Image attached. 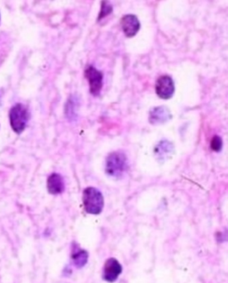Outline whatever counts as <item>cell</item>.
<instances>
[{"mask_svg":"<svg viewBox=\"0 0 228 283\" xmlns=\"http://www.w3.org/2000/svg\"><path fill=\"white\" fill-rule=\"evenodd\" d=\"M83 205L86 212L91 214H99L103 211L104 201L99 190L95 187H87L83 192Z\"/></svg>","mask_w":228,"mask_h":283,"instance_id":"1","label":"cell"},{"mask_svg":"<svg viewBox=\"0 0 228 283\" xmlns=\"http://www.w3.org/2000/svg\"><path fill=\"white\" fill-rule=\"evenodd\" d=\"M128 168L126 155L121 151H114L108 155L105 164L106 174L112 177H121Z\"/></svg>","mask_w":228,"mask_h":283,"instance_id":"2","label":"cell"},{"mask_svg":"<svg viewBox=\"0 0 228 283\" xmlns=\"http://www.w3.org/2000/svg\"><path fill=\"white\" fill-rule=\"evenodd\" d=\"M30 118L29 111L22 103H17L11 108L9 112L10 125L16 134H21L24 131Z\"/></svg>","mask_w":228,"mask_h":283,"instance_id":"3","label":"cell"},{"mask_svg":"<svg viewBox=\"0 0 228 283\" xmlns=\"http://www.w3.org/2000/svg\"><path fill=\"white\" fill-rule=\"evenodd\" d=\"M85 76L89 83V90L93 95H98L103 88V73L94 66H88L85 70Z\"/></svg>","mask_w":228,"mask_h":283,"instance_id":"4","label":"cell"},{"mask_svg":"<svg viewBox=\"0 0 228 283\" xmlns=\"http://www.w3.org/2000/svg\"><path fill=\"white\" fill-rule=\"evenodd\" d=\"M155 91L159 98H170L175 92V85L172 77L168 75L160 76L156 81Z\"/></svg>","mask_w":228,"mask_h":283,"instance_id":"5","label":"cell"},{"mask_svg":"<svg viewBox=\"0 0 228 283\" xmlns=\"http://www.w3.org/2000/svg\"><path fill=\"white\" fill-rule=\"evenodd\" d=\"M122 272V266L115 258H109L103 266V278L108 283H114Z\"/></svg>","mask_w":228,"mask_h":283,"instance_id":"6","label":"cell"},{"mask_svg":"<svg viewBox=\"0 0 228 283\" xmlns=\"http://www.w3.org/2000/svg\"><path fill=\"white\" fill-rule=\"evenodd\" d=\"M121 25L124 34L128 38L134 37L140 29L139 20L134 14H126L121 18Z\"/></svg>","mask_w":228,"mask_h":283,"instance_id":"7","label":"cell"},{"mask_svg":"<svg viewBox=\"0 0 228 283\" xmlns=\"http://www.w3.org/2000/svg\"><path fill=\"white\" fill-rule=\"evenodd\" d=\"M171 118L170 111L165 106L153 108L149 114V121L152 125L163 124Z\"/></svg>","mask_w":228,"mask_h":283,"instance_id":"8","label":"cell"},{"mask_svg":"<svg viewBox=\"0 0 228 283\" xmlns=\"http://www.w3.org/2000/svg\"><path fill=\"white\" fill-rule=\"evenodd\" d=\"M48 193L53 195L60 194L65 191V185L64 178L59 174L53 173L48 178Z\"/></svg>","mask_w":228,"mask_h":283,"instance_id":"9","label":"cell"},{"mask_svg":"<svg viewBox=\"0 0 228 283\" xmlns=\"http://www.w3.org/2000/svg\"><path fill=\"white\" fill-rule=\"evenodd\" d=\"M173 145L171 142L165 140L159 142V144L155 148V153L159 160H165L170 157L173 152Z\"/></svg>","mask_w":228,"mask_h":283,"instance_id":"10","label":"cell"},{"mask_svg":"<svg viewBox=\"0 0 228 283\" xmlns=\"http://www.w3.org/2000/svg\"><path fill=\"white\" fill-rule=\"evenodd\" d=\"M72 259L74 261V265L77 266V268H82L87 263L88 254L86 250L77 248L76 249H74Z\"/></svg>","mask_w":228,"mask_h":283,"instance_id":"11","label":"cell"},{"mask_svg":"<svg viewBox=\"0 0 228 283\" xmlns=\"http://www.w3.org/2000/svg\"><path fill=\"white\" fill-rule=\"evenodd\" d=\"M222 146H223V142L219 136H215L211 139V147L214 151H217V152L220 151L222 149Z\"/></svg>","mask_w":228,"mask_h":283,"instance_id":"12","label":"cell"},{"mask_svg":"<svg viewBox=\"0 0 228 283\" xmlns=\"http://www.w3.org/2000/svg\"><path fill=\"white\" fill-rule=\"evenodd\" d=\"M112 6L111 4H109L108 2H105V1L102 2V9H101V12H100L98 21H100L101 19H103V17H105L109 13H112Z\"/></svg>","mask_w":228,"mask_h":283,"instance_id":"13","label":"cell"}]
</instances>
